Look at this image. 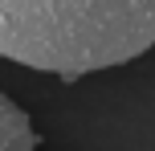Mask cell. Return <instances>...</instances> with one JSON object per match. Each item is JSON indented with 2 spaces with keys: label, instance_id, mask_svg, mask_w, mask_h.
Here are the masks:
<instances>
[{
  "label": "cell",
  "instance_id": "2",
  "mask_svg": "<svg viewBox=\"0 0 155 151\" xmlns=\"http://www.w3.org/2000/svg\"><path fill=\"white\" fill-rule=\"evenodd\" d=\"M0 151H37L33 123L8 94H0Z\"/></svg>",
  "mask_w": 155,
  "mask_h": 151
},
{
  "label": "cell",
  "instance_id": "1",
  "mask_svg": "<svg viewBox=\"0 0 155 151\" xmlns=\"http://www.w3.org/2000/svg\"><path fill=\"white\" fill-rule=\"evenodd\" d=\"M155 45V0H0V57L57 78L114 70Z\"/></svg>",
  "mask_w": 155,
  "mask_h": 151
}]
</instances>
